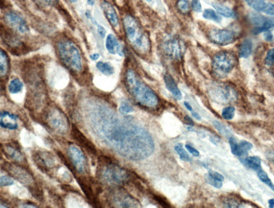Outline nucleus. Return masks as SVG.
<instances>
[{"label":"nucleus","mask_w":274,"mask_h":208,"mask_svg":"<svg viewBox=\"0 0 274 208\" xmlns=\"http://www.w3.org/2000/svg\"><path fill=\"white\" fill-rule=\"evenodd\" d=\"M191 114H192V117H195V119H197V120H200V119H201L200 116H199L198 113H197L196 111H194V110L191 111Z\"/></svg>","instance_id":"864d4df0"},{"label":"nucleus","mask_w":274,"mask_h":208,"mask_svg":"<svg viewBox=\"0 0 274 208\" xmlns=\"http://www.w3.org/2000/svg\"><path fill=\"white\" fill-rule=\"evenodd\" d=\"M184 104H185L186 108H187V109H188L189 111H191H191H193V110H192V107H191L189 103H188V102H184Z\"/></svg>","instance_id":"5fc2aeb1"},{"label":"nucleus","mask_w":274,"mask_h":208,"mask_svg":"<svg viewBox=\"0 0 274 208\" xmlns=\"http://www.w3.org/2000/svg\"><path fill=\"white\" fill-rule=\"evenodd\" d=\"M97 32H98V34L101 35V37L104 38L105 36V33H106V31L105 29L102 26V25H98L97 24Z\"/></svg>","instance_id":"09e8293b"},{"label":"nucleus","mask_w":274,"mask_h":208,"mask_svg":"<svg viewBox=\"0 0 274 208\" xmlns=\"http://www.w3.org/2000/svg\"><path fill=\"white\" fill-rule=\"evenodd\" d=\"M249 6L252 7L253 10L264 13L266 8L268 7L269 2L266 0H244Z\"/></svg>","instance_id":"c85d7f7f"},{"label":"nucleus","mask_w":274,"mask_h":208,"mask_svg":"<svg viewBox=\"0 0 274 208\" xmlns=\"http://www.w3.org/2000/svg\"><path fill=\"white\" fill-rule=\"evenodd\" d=\"M38 6L42 8L55 6L58 3V0H34Z\"/></svg>","instance_id":"ea45409f"},{"label":"nucleus","mask_w":274,"mask_h":208,"mask_svg":"<svg viewBox=\"0 0 274 208\" xmlns=\"http://www.w3.org/2000/svg\"><path fill=\"white\" fill-rule=\"evenodd\" d=\"M264 13L268 15V16H274V3L269 2L268 7L265 10Z\"/></svg>","instance_id":"de8ad7c7"},{"label":"nucleus","mask_w":274,"mask_h":208,"mask_svg":"<svg viewBox=\"0 0 274 208\" xmlns=\"http://www.w3.org/2000/svg\"><path fill=\"white\" fill-rule=\"evenodd\" d=\"M2 39H3L4 44L6 45L8 48L10 49L11 52L16 55L26 53V44L20 40L16 33L11 32L10 30H4L2 28Z\"/></svg>","instance_id":"ddd939ff"},{"label":"nucleus","mask_w":274,"mask_h":208,"mask_svg":"<svg viewBox=\"0 0 274 208\" xmlns=\"http://www.w3.org/2000/svg\"><path fill=\"white\" fill-rule=\"evenodd\" d=\"M4 19L10 27L16 30V32H19L20 34H28L30 28L26 20L23 19L21 16L16 13L7 12L4 16Z\"/></svg>","instance_id":"2eb2a0df"},{"label":"nucleus","mask_w":274,"mask_h":208,"mask_svg":"<svg viewBox=\"0 0 274 208\" xmlns=\"http://www.w3.org/2000/svg\"><path fill=\"white\" fill-rule=\"evenodd\" d=\"M265 63L269 67L274 66V48L268 51L265 58Z\"/></svg>","instance_id":"a19ab883"},{"label":"nucleus","mask_w":274,"mask_h":208,"mask_svg":"<svg viewBox=\"0 0 274 208\" xmlns=\"http://www.w3.org/2000/svg\"><path fill=\"white\" fill-rule=\"evenodd\" d=\"M33 159L36 166L43 171L48 173L54 169L56 160L51 153L47 151H36L33 154Z\"/></svg>","instance_id":"4468645a"},{"label":"nucleus","mask_w":274,"mask_h":208,"mask_svg":"<svg viewBox=\"0 0 274 208\" xmlns=\"http://www.w3.org/2000/svg\"><path fill=\"white\" fill-rule=\"evenodd\" d=\"M56 50L61 62L71 73L78 74L83 71V58L80 48L70 39L62 38L57 41Z\"/></svg>","instance_id":"7ed1b4c3"},{"label":"nucleus","mask_w":274,"mask_h":208,"mask_svg":"<svg viewBox=\"0 0 274 208\" xmlns=\"http://www.w3.org/2000/svg\"><path fill=\"white\" fill-rule=\"evenodd\" d=\"M97 173L100 180L110 186H122L130 179L128 171L107 160H101Z\"/></svg>","instance_id":"39448f33"},{"label":"nucleus","mask_w":274,"mask_h":208,"mask_svg":"<svg viewBox=\"0 0 274 208\" xmlns=\"http://www.w3.org/2000/svg\"><path fill=\"white\" fill-rule=\"evenodd\" d=\"M186 148H187V150H188L191 155H193L195 157H198L200 154H199V152L196 149V148H193V147H191V145H189V144H187L186 145Z\"/></svg>","instance_id":"49530a36"},{"label":"nucleus","mask_w":274,"mask_h":208,"mask_svg":"<svg viewBox=\"0 0 274 208\" xmlns=\"http://www.w3.org/2000/svg\"><path fill=\"white\" fill-rule=\"evenodd\" d=\"M208 95L214 102L219 104L232 103L238 98L236 88L223 83H215L209 86Z\"/></svg>","instance_id":"423d86ee"},{"label":"nucleus","mask_w":274,"mask_h":208,"mask_svg":"<svg viewBox=\"0 0 274 208\" xmlns=\"http://www.w3.org/2000/svg\"><path fill=\"white\" fill-rule=\"evenodd\" d=\"M207 175L210 176L211 178H213L214 180H220V181H222V182H223V180H224L223 175H222L221 173H218L216 171H210L208 172V173H207Z\"/></svg>","instance_id":"c03bdc74"},{"label":"nucleus","mask_w":274,"mask_h":208,"mask_svg":"<svg viewBox=\"0 0 274 208\" xmlns=\"http://www.w3.org/2000/svg\"><path fill=\"white\" fill-rule=\"evenodd\" d=\"M175 150L178 154L180 158L183 161H191L190 156L186 152L185 148H183L182 143H178L175 146Z\"/></svg>","instance_id":"f704fd0d"},{"label":"nucleus","mask_w":274,"mask_h":208,"mask_svg":"<svg viewBox=\"0 0 274 208\" xmlns=\"http://www.w3.org/2000/svg\"><path fill=\"white\" fill-rule=\"evenodd\" d=\"M237 37V32L230 29H213L208 33L209 40L215 44L221 46L231 44Z\"/></svg>","instance_id":"f8f14e48"},{"label":"nucleus","mask_w":274,"mask_h":208,"mask_svg":"<svg viewBox=\"0 0 274 208\" xmlns=\"http://www.w3.org/2000/svg\"><path fill=\"white\" fill-rule=\"evenodd\" d=\"M96 68L104 75L111 76L114 73V68L109 63L98 62L96 63Z\"/></svg>","instance_id":"c756f323"},{"label":"nucleus","mask_w":274,"mask_h":208,"mask_svg":"<svg viewBox=\"0 0 274 208\" xmlns=\"http://www.w3.org/2000/svg\"><path fill=\"white\" fill-rule=\"evenodd\" d=\"M112 200L113 203L117 204L118 208H137L140 207L138 202L133 198L132 196L127 194L121 192H117L112 196Z\"/></svg>","instance_id":"f3484780"},{"label":"nucleus","mask_w":274,"mask_h":208,"mask_svg":"<svg viewBox=\"0 0 274 208\" xmlns=\"http://www.w3.org/2000/svg\"><path fill=\"white\" fill-rule=\"evenodd\" d=\"M257 175H258L259 179H260L263 183L269 186L274 191V185L273 184V182H272L271 179L268 177V173H266L265 171H262L261 169V170H259V171H257Z\"/></svg>","instance_id":"c9c22d12"},{"label":"nucleus","mask_w":274,"mask_h":208,"mask_svg":"<svg viewBox=\"0 0 274 208\" xmlns=\"http://www.w3.org/2000/svg\"><path fill=\"white\" fill-rule=\"evenodd\" d=\"M164 81L166 84V88L172 94L173 96L177 100H181L182 97V92L179 89L178 86L172 77L167 73L164 76Z\"/></svg>","instance_id":"b1692460"},{"label":"nucleus","mask_w":274,"mask_h":208,"mask_svg":"<svg viewBox=\"0 0 274 208\" xmlns=\"http://www.w3.org/2000/svg\"><path fill=\"white\" fill-rule=\"evenodd\" d=\"M264 37L266 41H272L273 39H274V35H273L271 32H265Z\"/></svg>","instance_id":"8fccbe9b"},{"label":"nucleus","mask_w":274,"mask_h":208,"mask_svg":"<svg viewBox=\"0 0 274 208\" xmlns=\"http://www.w3.org/2000/svg\"></svg>","instance_id":"e2e57ef3"},{"label":"nucleus","mask_w":274,"mask_h":208,"mask_svg":"<svg viewBox=\"0 0 274 208\" xmlns=\"http://www.w3.org/2000/svg\"><path fill=\"white\" fill-rule=\"evenodd\" d=\"M23 87H24L23 83L18 78H16L10 81L9 85V91L10 94L16 95L22 90Z\"/></svg>","instance_id":"7c9ffc66"},{"label":"nucleus","mask_w":274,"mask_h":208,"mask_svg":"<svg viewBox=\"0 0 274 208\" xmlns=\"http://www.w3.org/2000/svg\"><path fill=\"white\" fill-rule=\"evenodd\" d=\"M22 208H36V206L34 205V204H24V205L21 206Z\"/></svg>","instance_id":"6e6d98bb"},{"label":"nucleus","mask_w":274,"mask_h":208,"mask_svg":"<svg viewBox=\"0 0 274 208\" xmlns=\"http://www.w3.org/2000/svg\"><path fill=\"white\" fill-rule=\"evenodd\" d=\"M274 20H272V19H266L264 23H263L261 26L256 27L254 33H255V34H258V33H261V32H270V31L274 30Z\"/></svg>","instance_id":"2f4dec72"},{"label":"nucleus","mask_w":274,"mask_h":208,"mask_svg":"<svg viewBox=\"0 0 274 208\" xmlns=\"http://www.w3.org/2000/svg\"><path fill=\"white\" fill-rule=\"evenodd\" d=\"M0 125L3 129L11 130V131L18 129L19 127L17 122V117L6 110H3L0 114Z\"/></svg>","instance_id":"6ab92c4d"},{"label":"nucleus","mask_w":274,"mask_h":208,"mask_svg":"<svg viewBox=\"0 0 274 208\" xmlns=\"http://www.w3.org/2000/svg\"><path fill=\"white\" fill-rule=\"evenodd\" d=\"M90 58L93 61H97L100 58V55L98 53H93L90 55Z\"/></svg>","instance_id":"603ef678"},{"label":"nucleus","mask_w":274,"mask_h":208,"mask_svg":"<svg viewBox=\"0 0 274 208\" xmlns=\"http://www.w3.org/2000/svg\"><path fill=\"white\" fill-rule=\"evenodd\" d=\"M229 141H230V148H231V151H232L233 154L236 156H239V157L246 155V154L253 147L252 143L247 142V141H241L240 142H237V141L233 137H230Z\"/></svg>","instance_id":"a211bd4d"},{"label":"nucleus","mask_w":274,"mask_h":208,"mask_svg":"<svg viewBox=\"0 0 274 208\" xmlns=\"http://www.w3.org/2000/svg\"><path fill=\"white\" fill-rule=\"evenodd\" d=\"M237 63L236 55L230 52H221L217 53L213 58V69L218 75L224 76L234 69Z\"/></svg>","instance_id":"6e6552de"},{"label":"nucleus","mask_w":274,"mask_h":208,"mask_svg":"<svg viewBox=\"0 0 274 208\" xmlns=\"http://www.w3.org/2000/svg\"><path fill=\"white\" fill-rule=\"evenodd\" d=\"M10 58L8 57L6 52L4 51H0V73H1V79H3L8 76L10 72Z\"/></svg>","instance_id":"393cba45"},{"label":"nucleus","mask_w":274,"mask_h":208,"mask_svg":"<svg viewBox=\"0 0 274 208\" xmlns=\"http://www.w3.org/2000/svg\"><path fill=\"white\" fill-rule=\"evenodd\" d=\"M105 48L111 54L118 53L120 56H123V50L115 35L109 34L105 39Z\"/></svg>","instance_id":"5701e85b"},{"label":"nucleus","mask_w":274,"mask_h":208,"mask_svg":"<svg viewBox=\"0 0 274 208\" xmlns=\"http://www.w3.org/2000/svg\"><path fill=\"white\" fill-rule=\"evenodd\" d=\"M268 158L269 160L271 161L272 163L274 164V151H268L267 154Z\"/></svg>","instance_id":"3c124183"},{"label":"nucleus","mask_w":274,"mask_h":208,"mask_svg":"<svg viewBox=\"0 0 274 208\" xmlns=\"http://www.w3.org/2000/svg\"><path fill=\"white\" fill-rule=\"evenodd\" d=\"M203 16L204 18L206 19H208V20H213L214 22L220 23L221 22V17H220L219 14H217L214 10H204V14H203Z\"/></svg>","instance_id":"473e14b6"},{"label":"nucleus","mask_w":274,"mask_h":208,"mask_svg":"<svg viewBox=\"0 0 274 208\" xmlns=\"http://www.w3.org/2000/svg\"><path fill=\"white\" fill-rule=\"evenodd\" d=\"M68 155L73 169L79 173H86L89 171L86 157L83 152L75 145H70L68 149Z\"/></svg>","instance_id":"9d476101"},{"label":"nucleus","mask_w":274,"mask_h":208,"mask_svg":"<svg viewBox=\"0 0 274 208\" xmlns=\"http://www.w3.org/2000/svg\"><path fill=\"white\" fill-rule=\"evenodd\" d=\"M125 85L135 102L143 107L154 110L159 107V99L154 90L138 77L137 73L129 69L125 74Z\"/></svg>","instance_id":"f03ea898"},{"label":"nucleus","mask_w":274,"mask_h":208,"mask_svg":"<svg viewBox=\"0 0 274 208\" xmlns=\"http://www.w3.org/2000/svg\"><path fill=\"white\" fill-rule=\"evenodd\" d=\"M119 111L121 115H127V114L131 113L134 111V108L128 102H126V101H123L121 102V104H120V107H119Z\"/></svg>","instance_id":"58836bf2"},{"label":"nucleus","mask_w":274,"mask_h":208,"mask_svg":"<svg viewBox=\"0 0 274 208\" xmlns=\"http://www.w3.org/2000/svg\"><path fill=\"white\" fill-rule=\"evenodd\" d=\"M185 121L186 122L188 123V124H190V125H193V122H192V121L191 120V118H190V117H186Z\"/></svg>","instance_id":"4d7b16f0"},{"label":"nucleus","mask_w":274,"mask_h":208,"mask_svg":"<svg viewBox=\"0 0 274 208\" xmlns=\"http://www.w3.org/2000/svg\"><path fill=\"white\" fill-rule=\"evenodd\" d=\"M176 7H177L179 11L183 15L188 14L190 11V9H191L188 0H178V2L176 3Z\"/></svg>","instance_id":"e433bc0d"},{"label":"nucleus","mask_w":274,"mask_h":208,"mask_svg":"<svg viewBox=\"0 0 274 208\" xmlns=\"http://www.w3.org/2000/svg\"><path fill=\"white\" fill-rule=\"evenodd\" d=\"M14 185V180L9 175H1V186H8Z\"/></svg>","instance_id":"37998d69"},{"label":"nucleus","mask_w":274,"mask_h":208,"mask_svg":"<svg viewBox=\"0 0 274 208\" xmlns=\"http://www.w3.org/2000/svg\"><path fill=\"white\" fill-rule=\"evenodd\" d=\"M212 5L217 10V12L219 13L221 16H224V17L233 18V17H235V16H236V14H235L232 9H230L229 7L224 6V5L221 4V3H212Z\"/></svg>","instance_id":"bb28decb"},{"label":"nucleus","mask_w":274,"mask_h":208,"mask_svg":"<svg viewBox=\"0 0 274 208\" xmlns=\"http://www.w3.org/2000/svg\"><path fill=\"white\" fill-rule=\"evenodd\" d=\"M269 207H270V208H274V199H271V200H269Z\"/></svg>","instance_id":"13d9d810"},{"label":"nucleus","mask_w":274,"mask_h":208,"mask_svg":"<svg viewBox=\"0 0 274 208\" xmlns=\"http://www.w3.org/2000/svg\"><path fill=\"white\" fill-rule=\"evenodd\" d=\"M165 53L173 60H181L185 52V46L179 38L171 36L163 43Z\"/></svg>","instance_id":"9b49d317"},{"label":"nucleus","mask_w":274,"mask_h":208,"mask_svg":"<svg viewBox=\"0 0 274 208\" xmlns=\"http://www.w3.org/2000/svg\"><path fill=\"white\" fill-rule=\"evenodd\" d=\"M147 2H152V0H146Z\"/></svg>","instance_id":"680f3d73"},{"label":"nucleus","mask_w":274,"mask_h":208,"mask_svg":"<svg viewBox=\"0 0 274 208\" xmlns=\"http://www.w3.org/2000/svg\"><path fill=\"white\" fill-rule=\"evenodd\" d=\"M101 6H102V10L106 19L108 20V22L113 27H118V24H119V18H118V13L116 11L115 8L106 1H102Z\"/></svg>","instance_id":"412c9836"},{"label":"nucleus","mask_w":274,"mask_h":208,"mask_svg":"<svg viewBox=\"0 0 274 208\" xmlns=\"http://www.w3.org/2000/svg\"><path fill=\"white\" fill-rule=\"evenodd\" d=\"M214 126H215V128L219 131V133H220V134H222V135L224 136V137H226L228 139H230V137H232L230 130L228 129L226 126H224L222 123H220V121H214Z\"/></svg>","instance_id":"72a5a7b5"},{"label":"nucleus","mask_w":274,"mask_h":208,"mask_svg":"<svg viewBox=\"0 0 274 208\" xmlns=\"http://www.w3.org/2000/svg\"><path fill=\"white\" fill-rule=\"evenodd\" d=\"M78 183L80 184V187L85 193V195L86 196L87 199H89V202H91L93 206L96 207L95 203H97L96 191L95 190H93L94 187L89 182V180L86 178H78Z\"/></svg>","instance_id":"4be33fe9"},{"label":"nucleus","mask_w":274,"mask_h":208,"mask_svg":"<svg viewBox=\"0 0 274 208\" xmlns=\"http://www.w3.org/2000/svg\"><path fill=\"white\" fill-rule=\"evenodd\" d=\"M72 134H73L72 136L73 139H75L83 148H86L87 151H89L91 154L97 153L96 147L94 146L92 142H90L89 139H87L86 137L84 135L83 133H81L75 126H72Z\"/></svg>","instance_id":"aec40b11"},{"label":"nucleus","mask_w":274,"mask_h":208,"mask_svg":"<svg viewBox=\"0 0 274 208\" xmlns=\"http://www.w3.org/2000/svg\"><path fill=\"white\" fill-rule=\"evenodd\" d=\"M126 36L134 50L140 55H145L150 50V38L141 27L137 19L133 16L127 15L123 18Z\"/></svg>","instance_id":"20e7f679"},{"label":"nucleus","mask_w":274,"mask_h":208,"mask_svg":"<svg viewBox=\"0 0 274 208\" xmlns=\"http://www.w3.org/2000/svg\"><path fill=\"white\" fill-rule=\"evenodd\" d=\"M205 179H206V181H207V183L210 184L211 186H213L215 188H218V189H220L223 186V182L222 181L214 180L213 178H211L210 176H208L207 174L206 175Z\"/></svg>","instance_id":"79ce46f5"},{"label":"nucleus","mask_w":274,"mask_h":208,"mask_svg":"<svg viewBox=\"0 0 274 208\" xmlns=\"http://www.w3.org/2000/svg\"><path fill=\"white\" fill-rule=\"evenodd\" d=\"M2 151L10 160L14 161L19 164H26V159L25 156L23 155L22 152L20 151V149L17 148L16 144L6 143L3 145Z\"/></svg>","instance_id":"dca6fc26"},{"label":"nucleus","mask_w":274,"mask_h":208,"mask_svg":"<svg viewBox=\"0 0 274 208\" xmlns=\"http://www.w3.org/2000/svg\"><path fill=\"white\" fill-rule=\"evenodd\" d=\"M87 3H89V5H94L95 4V0H86Z\"/></svg>","instance_id":"bf43d9fd"},{"label":"nucleus","mask_w":274,"mask_h":208,"mask_svg":"<svg viewBox=\"0 0 274 208\" xmlns=\"http://www.w3.org/2000/svg\"><path fill=\"white\" fill-rule=\"evenodd\" d=\"M191 8L195 12H201L202 5L199 0H192L191 2Z\"/></svg>","instance_id":"a18cd8bd"},{"label":"nucleus","mask_w":274,"mask_h":208,"mask_svg":"<svg viewBox=\"0 0 274 208\" xmlns=\"http://www.w3.org/2000/svg\"><path fill=\"white\" fill-rule=\"evenodd\" d=\"M86 112L93 133L122 157L143 160L153 154L152 137L130 118H120L112 108L99 101H89Z\"/></svg>","instance_id":"f257e3e1"},{"label":"nucleus","mask_w":274,"mask_h":208,"mask_svg":"<svg viewBox=\"0 0 274 208\" xmlns=\"http://www.w3.org/2000/svg\"><path fill=\"white\" fill-rule=\"evenodd\" d=\"M4 171L10 173V176L14 177L16 180L19 181L20 183L30 187L35 186V180L34 177L32 176V173L29 171H27L26 168H23L18 164H10L6 163L3 165Z\"/></svg>","instance_id":"1a4fd4ad"},{"label":"nucleus","mask_w":274,"mask_h":208,"mask_svg":"<svg viewBox=\"0 0 274 208\" xmlns=\"http://www.w3.org/2000/svg\"><path fill=\"white\" fill-rule=\"evenodd\" d=\"M252 52V42L251 40L246 39L245 41L241 42V44L240 45L239 48V56L242 58H246L248 57Z\"/></svg>","instance_id":"a878e982"},{"label":"nucleus","mask_w":274,"mask_h":208,"mask_svg":"<svg viewBox=\"0 0 274 208\" xmlns=\"http://www.w3.org/2000/svg\"><path fill=\"white\" fill-rule=\"evenodd\" d=\"M68 1L71 2V3H75V2H77V0H68Z\"/></svg>","instance_id":"052dcab7"},{"label":"nucleus","mask_w":274,"mask_h":208,"mask_svg":"<svg viewBox=\"0 0 274 208\" xmlns=\"http://www.w3.org/2000/svg\"><path fill=\"white\" fill-rule=\"evenodd\" d=\"M235 112H236V109L233 106H228L223 109L222 111V117L225 119V120H231L233 117L235 116Z\"/></svg>","instance_id":"4c0bfd02"},{"label":"nucleus","mask_w":274,"mask_h":208,"mask_svg":"<svg viewBox=\"0 0 274 208\" xmlns=\"http://www.w3.org/2000/svg\"><path fill=\"white\" fill-rule=\"evenodd\" d=\"M44 120L48 127L56 133L63 134L67 133L69 128L67 117L58 107L48 108L45 113Z\"/></svg>","instance_id":"0eeeda50"},{"label":"nucleus","mask_w":274,"mask_h":208,"mask_svg":"<svg viewBox=\"0 0 274 208\" xmlns=\"http://www.w3.org/2000/svg\"><path fill=\"white\" fill-rule=\"evenodd\" d=\"M244 164L253 171H258L261 169V158L257 156H250L244 159Z\"/></svg>","instance_id":"cd10ccee"}]
</instances>
